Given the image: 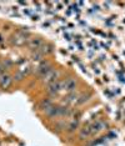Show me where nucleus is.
Masks as SVG:
<instances>
[{"instance_id":"obj_1","label":"nucleus","mask_w":125,"mask_h":146,"mask_svg":"<svg viewBox=\"0 0 125 146\" xmlns=\"http://www.w3.org/2000/svg\"><path fill=\"white\" fill-rule=\"evenodd\" d=\"M78 88V79L75 78H68L66 80L62 81V90H65L68 94L75 92Z\"/></svg>"},{"instance_id":"obj_2","label":"nucleus","mask_w":125,"mask_h":146,"mask_svg":"<svg viewBox=\"0 0 125 146\" xmlns=\"http://www.w3.org/2000/svg\"><path fill=\"white\" fill-rule=\"evenodd\" d=\"M53 70V68H51V64H50V61H41V64L38 66V75L39 76H41V78H45L49 72H50Z\"/></svg>"},{"instance_id":"obj_3","label":"nucleus","mask_w":125,"mask_h":146,"mask_svg":"<svg viewBox=\"0 0 125 146\" xmlns=\"http://www.w3.org/2000/svg\"><path fill=\"white\" fill-rule=\"evenodd\" d=\"M59 76H60V71L58 70H51L49 74L44 78V84H47V86H50L51 84L57 82L59 80Z\"/></svg>"},{"instance_id":"obj_4","label":"nucleus","mask_w":125,"mask_h":146,"mask_svg":"<svg viewBox=\"0 0 125 146\" xmlns=\"http://www.w3.org/2000/svg\"><path fill=\"white\" fill-rule=\"evenodd\" d=\"M60 90H62V81L61 80H58L57 82H54V84H51L50 86H48L47 92H48L49 95L54 96V95H57Z\"/></svg>"},{"instance_id":"obj_5","label":"nucleus","mask_w":125,"mask_h":146,"mask_svg":"<svg viewBox=\"0 0 125 146\" xmlns=\"http://www.w3.org/2000/svg\"><path fill=\"white\" fill-rule=\"evenodd\" d=\"M11 81H13V79L10 74H3L0 76V89H3V90L8 89L10 86Z\"/></svg>"},{"instance_id":"obj_6","label":"nucleus","mask_w":125,"mask_h":146,"mask_svg":"<svg viewBox=\"0 0 125 146\" xmlns=\"http://www.w3.org/2000/svg\"><path fill=\"white\" fill-rule=\"evenodd\" d=\"M29 48L31 49V50H35V51H38L39 49L43 46V40L40 38H33L29 40Z\"/></svg>"},{"instance_id":"obj_7","label":"nucleus","mask_w":125,"mask_h":146,"mask_svg":"<svg viewBox=\"0 0 125 146\" xmlns=\"http://www.w3.org/2000/svg\"><path fill=\"white\" fill-rule=\"evenodd\" d=\"M90 135H93V132H91V126H86V127L81 129L80 134H79V139H80V140H84V139L89 137Z\"/></svg>"},{"instance_id":"obj_8","label":"nucleus","mask_w":125,"mask_h":146,"mask_svg":"<svg viewBox=\"0 0 125 146\" xmlns=\"http://www.w3.org/2000/svg\"><path fill=\"white\" fill-rule=\"evenodd\" d=\"M89 98H91V94H88L85 95V94H83V95H79V98H78V100H76V104L78 105H83L84 102H86L88 100H89Z\"/></svg>"},{"instance_id":"obj_9","label":"nucleus","mask_w":125,"mask_h":146,"mask_svg":"<svg viewBox=\"0 0 125 146\" xmlns=\"http://www.w3.org/2000/svg\"><path fill=\"white\" fill-rule=\"evenodd\" d=\"M4 71V66L1 65V62H0V74H1V72Z\"/></svg>"}]
</instances>
